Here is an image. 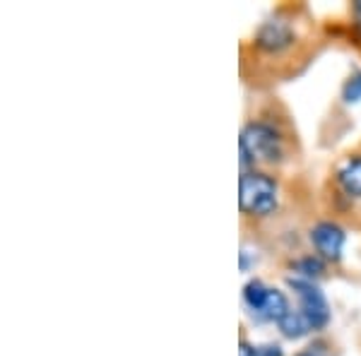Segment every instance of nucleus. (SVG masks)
<instances>
[{
  "label": "nucleus",
  "mask_w": 361,
  "mask_h": 356,
  "mask_svg": "<svg viewBox=\"0 0 361 356\" xmlns=\"http://www.w3.org/2000/svg\"><path fill=\"white\" fill-rule=\"evenodd\" d=\"M238 356H255V352H253V347H250V344L241 342V347H238Z\"/></svg>",
  "instance_id": "obj_14"
},
{
  "label": "nucleus",
  "mask_w": 361,
  "mask_h": 356,
  "mask_svg": "<svg viewBox=\"0 0 361 356\" xmlns=\"http://www.w3.org/2000/svg\"><path fill=\"white\" fill-rule=\"evenodd\" d=\"M354 10H357V17L361 20V0H357V5H354Z\"/></svg>",
  "instance_id": "obj_15"
},
{
  "label": "nucleus",
  "mask_w": 361,
  "mask_h": 356,
  "mask_svg": "<svg viewBox=\"0 0 361 356\" xmlns=\"http://www.w3.org/2000/svg\"><path fill=\"white\" fill-rule=\"evenodd\" d=\"M296 356H325L323 344H313V347H306L304 352H299Z\"/></svg>",
  "instance_id": "obj_13"
},
{
  "label": "nucleus",
  "mask_w": 361,
  "mask_h": 356,
  "mask_svg": "<svg viewBox=\"0 0 361 356\" xmlns=\"http://www.w3.org/2000/svg\"><path fill=\"white\" fill-rule=\"evenodd\" d=\"M241 168L243 173H248V164L255 161H275L282 159V140H279L277 130L267 123H248L241 133Z\"/></svg>",
  "instance_id": "obj_1"
},
{
  "label": "nucleus",
  "mask_w": 361,
  "mask_h": 356,
  "mask_svg": "<svg viewBox=\"0 0 361 356\" xmlns=\"http://www.w3.org/2000/svg\"><path fill=\"white\" fill-rule=\"evenodd\" d=\"M255 356H284L282 354V347L277 344H260V347H253Z\"/></svg>",
  "instance_id": "obj_12"
},
{
  "label": "nucleus",
  "mask_w": 361,
  "mask_h": 356,
  "mask_svg": "<svg viewBox=\"0 0 361 356\" xmlns=\"http://www.w3.org/2000/svg\"><path fill=\"white\" fill-rule=\"evenodd\" d=\"M277 325H279V330H282V335L289 337V340H299V337H304L313 330L308 318L301 311H289Z\"/></svg>",
  "instance_id": "obj_8"
},
{
  "label": "nucleus",
  "mask_w": 361,
  "mask_h": 356,
  "mask_svg": "<svg viewBox=\"0 0 361 356\" xmlns=\"http://www.w3.org/2000/svg\"><path fill=\"white\" fill-rule=\"evenodd\" d=\"M238 207L250 217H267L277 207V183L258 171L243 173L238 180Z\"/></svg>",
  "instance_id": "obj_2"
},
{
  "label": "nucleus",
  "mask_w": 361,
  "mask_h": 356,
  "mask_svg": "<svg viewBox=\"0 0 361 356\" xmlns=\"http://www.w3.org/2000/svg\"><path fill=\"white\" fill-rule=\"evenodd\" d=\"M289 311H292V308H289L287 296H284L282 291H277V289H267L265 299H263V303L258 306V311H255V315H258L260 320H270V323H279V320H282Z\"/></svg>",
  "instance_id": "obj_6"
},
{
  "label": "nucleus",
  "mask_w": 361,
  "mask_h": 356,
  "mask_svg": "<svg viewBox=\"0 0 361 356\" xmlns=\"http://www.w3.org/2000/svg\"><path fill=\"white\" fill-rule=\"evenodd\" d=\"M294 270L299 272V277L311 279V282H313V277H320V274H323L325 265H323V260H320V258L308 255V258H301V260L294 262Z\"/></svg>",
  "instance_id": "obj_10"
},
{
  "label": "nucleus",
  "mask_w": 361,
  "mask_h": 356,
  "mask_svg": "<svg viewBox=\"0 0 361 356\" xmlns=\"http://www.w3.org/2000/svg\"><path fill=\"white\" fill-rule=\"evenodd\" d=\"M267 289H270V287H265V284L260 282V279H250V282L246 284V289H243V301H246V306L253 313L258 311V306L263 303Z\"/></svg>",
  "instance_id": "obj_9"
},
{
  "label": "nucleus",
  "mask_w": 361,
  "mask_h": 356,
  "mask_svg": "<svg viewBox=\"0 0 361 356\" xmlns=\"http://www.w3.org/2000/svg\"><path fill=\"white\" fill-rule=\"evenodd\" d=\"M342 99H345L347 104H357V102H361V73L352 75V78L347 80L345 90H342Z\"/></svg>",
  "instance_id": "obj_11"
},
{
  "label": "nucleus",
  "mask_w": 361,
  "mask_h": 356,
  "mask_svg": "<svg viewBox=\"0 0 361 356\" xmlns=\"http://www.w3.org/2000/svg\"><path fill=\"white\" fill-rule=\"evenodd\" d=\"M255 44H258L263 51H267V54H277V51H282V49H287V46L294 44V32L287 22L270 20L258 29V34H255Z\"/></svg>",
  "instance_id": "obj_5"
},
{
  "label": "nucleus",
  "mask_w": 361,
  "mask_h": 356,
  "mask_svg": "<svg viewBox=\"0 0 361 356\" xmlns=\"http://www.w3.org/2000/svg\"><path fill=\"white\" fill-rule=\"evenodd\" d=\"M311 243L316 246L320 258L337 262L342 258V248H345V231L333 221H318L311 229Z\"/></svg>",
  "instance_id": "obj_4"
},
{
  "label": "nucleus",
  "mask_w": 361,
  "mask_h": 356,
  "mask_svg": "<svg viewBox=\"0 0 361 356\" xmlns=\"http://www.w3.org/2000/svg\"><path fill=\"white\" fill-rule=\"evenodd\" d=\"M337 180H340L342 190L352 197H361V156H352L337 171Z\"/></svg>",
  "instance_id": "obj_7"
},
{
  "label": "nucleus",
  "mask_w": 361,
  "mask_h": 356,
  "mask_svg": "<svg viewBox=\"0 0 361 356\" xmlns=\"http://www.w3.org/2000/svg\"><path fill=\"white\" fill-rule=\"evenodd\" d=\"M289 287L299 296V311L306 315L313 330H320L330 323V306L320 287L304 277H289Z\"/></svg>",
  "instance_id": "obj_3"
}]
</instances>
